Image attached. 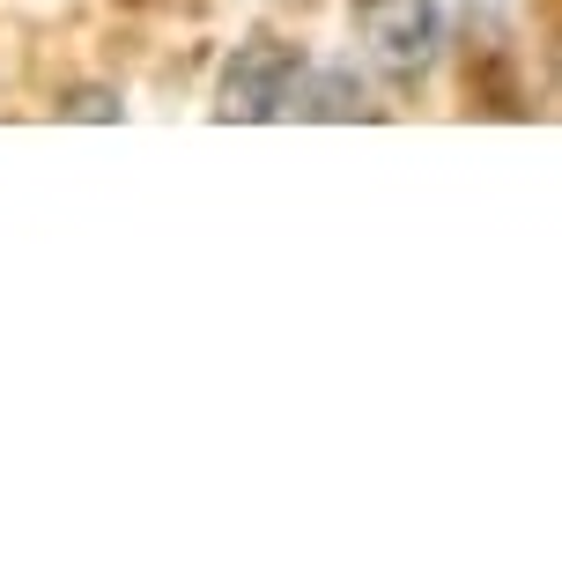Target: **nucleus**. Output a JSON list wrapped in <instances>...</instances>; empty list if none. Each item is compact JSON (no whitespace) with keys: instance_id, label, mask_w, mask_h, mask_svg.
<instances>
[{"instance_id":"nucleus-1","label":"nucleus","mask_w":562,"mask_h":562,"mask_svg":"<svg viewBox=\"0 0 562 562\" xmlns=\"http://www.w3.org/2000/svg\"><path fill=\"white\" fill-rule=\"evenodd\" d=\"M311 59L281 37H245L229 53L223 82H215V119H289L296 104V82H304Z\"/></svg>"},{"instance_id":"nucleus-2","label":"nucleus","mask_w":562,"mask_h":562,"mask_svg":"<svg viewBox=\"0 0 562 562\" xmlns=\"http://www.w3.org/2000/svg\"><path fill=\"white\" fill-rule=\"evenodd\" d=\"M356 30H363V53L378 59L393 82L429 75V59H437V45H445L437 0H356Z\"/></svg>"},{"instance_id":"nucleus-3","label":"nucleus","mask_w":562,"mask_h":562,"mask_svg":"<svg viewBox=\"0 0 562 562\" xmlns=\"http://www.w3.org/2000/svg\"><path fill=\"white\" fill-rule=\"evenodd\" d=\"M296 119H356L363 112V82H356V67H304V82H296Z\"/></svg>"},{"instance_id":"nucleus-4","label":"nucleus","mask_w":562,"mask_h":562,"mask_svg":"<svg viewBox=\"0 0 562 562\" xmlns=\"http://www.w3.org/2000/svg\"><path fill=\"white\" fill-rule=\"evenodd\" d=\"M59 112H67V119H119L126 104H119V89L89 82V89H67V97H59Z\"/></svg>"}]
</instances>
